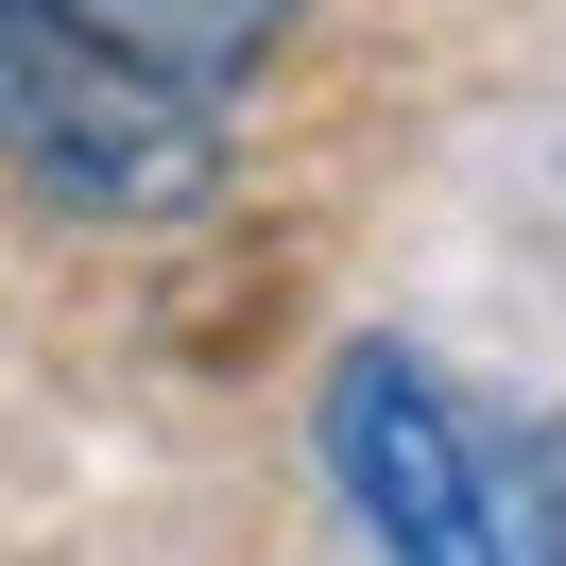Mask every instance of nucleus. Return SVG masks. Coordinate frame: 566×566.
<instances>
[{"label": "nucleus", "instance_id": "nucleus-2", "mask_svg": "<svg viewBox=\"0 0 566 566\" xmlns=\"http://www.w3.org/2000/svg\"><path fill=\"white\" fill-rule=\"evenodd\" d=\"M344 515L378 532V566H566V463L515 412H481L463 378H429L412 344H344L310 412Z\"/></svg>", "mask_w": 566, "mask_h": 566}, {"label": "nucleus", "instance_id": "nucleus-1", "mask_svg": "<svg viewBox=\"0 0 566 566\" xmlns=\"http://www.w3.org/2000/svg\"><path fill=\"white\" fill-rule=\"evenodd\" d=\"M292 0H0V172L86 223H172L223 189V104Z\"/></svg>", "mask_w": 566, "mask_h": 566}]
</instances>
